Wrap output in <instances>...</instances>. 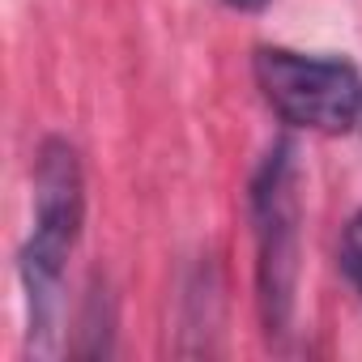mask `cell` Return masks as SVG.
Returning <instances> with one entry per match:
<instances>
[{
    "instance_id": "obj_1",
    "label": "cell",
    "mask_w": 362,
    "mask_h": 362,
    "mask_svg": "<svg viewBox=\"0 0 362 362\" xmlns=\"http://www.w3.org/2000/svg\"><path fill=\"white\" fill-rule=\"evenodd\" d=\"M86 222V170L81 153L69 136H43L35 153V214L30 235L18 252V277L26 298V337L30 354H52L60 294L69 256L81 239Z\"/></svg>"
},
{
    "instance_id": "obj_2",
    "label": "cell",
    "mask_w": 362,
    "mask_h": 362,
    "mask_svg": "<svg viewBox=\"0 0 362 362\" xmlns=\"http://www.w3.org/2000/svg\"><path fill=\"white\" fill-rule=\"evenodd\" d=\"M303 166L290 141H273L247 184V214L256 239V303L269 337H286L298 294L303 243Z\"/></svg>"
},
{
    "instance_id": "obj_3",
    "label": "cell",
    "mask_w": 362,
    "mask_h": 362,
    "mask_svg": "<svg viewBox=\"0 0 362 362\" xmlns=\"http://www.w3.org/2000/svg\"><path fill=\"white\" fill-rule=\"evenodd\" d=\"M252 77L264 103L303 132L341 136L362 115V77L341 56H307L294 47H256Z\"/></svg>"
},
{
    "instance_id": "obj_4",
    "label": "cell",
    "mask_w": 362,
    "mask_h": 362,
    "mask_svg": "<svg viewBox=\"0 0 362 362\" xmlns=\"http://www.w3.org/2000/svg\"><path fill=\"white\" fill-rule=\"evenodd\" d=\"M337 264L345 273V281L354 286V294L362 298V209L345 222L341 230V252H337Z\"/></svg>"
},
{
    "instance_id": "obj_5",
    "label": "cell",
    "mask_w": 362,
    "mask_h": 362,
    "mask_svg": "<svg viewBox=\"0 0 362 362\" xmlns=\"http://www.w3.org/2000/svg\"><path fill=\"white\" fill-rule=\"evenodd\" d=\"M222 5H230V9H239V13H260V9L273 5V0H222Z\"/></svg>"
},
{
    "instance_id": "obj_6",
    "label": "cell",
    "mask_w": 362,
    "mask_h": 362,
    "mask_svg": "<svg viewBox=\"0 0 362 362\" xmlns=\"http://www.w3.org/2000/svg\"><path fill=\"white\" fill-rule=\"evenodd\" d=\"M358 128H362V115H358Z\"/></svg>"
}]
</instances>
